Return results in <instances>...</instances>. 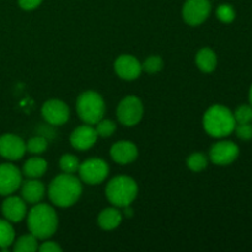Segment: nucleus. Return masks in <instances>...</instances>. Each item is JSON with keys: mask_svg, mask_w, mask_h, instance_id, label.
<instances>
[{"mask_svg": "<svg viewBox=\"0 0 252 252\" xmlns=\"http://www.w3.org/2000/svg\"><path fill=\"white\" fill-rule=\"evenodd\" d=\"M110 154L113 161L120 165H127L135 161L138 158V148L129 140H120L112 145Z\"/></svg>", "mask_w": 252, "mask_h": 252, "instance_id": "nucleus-16", "label": "nucleus"}, {"mask_svg": "<svg viewBox=\"0 0 252 252\" xmlns=\"http://www.w3.org/2000/svg\"><path fill=\"white\" fill-rule=\"evenodd\" d=\"M142 64L130 54H122L115 62V71L123 80H135L142 74Z\"/></svg>", "mask_w": 252, "mask_h": 252, "instance_id": "nucleus-13", "label": "nucleus"}, {"mask_svg": "<svg viewBox=\"0 0 252 252\" xmlns=\"http://www.w3.org/2000/svg\"><path fill=\"white\" fill-rule=\"evenodd\" d=\"M217 54L211 48L199 49L196 56V64L198 69L203 73H212L217 68Z\"/></svg>", "mask_w": 252, "mask_h": 252, "instance_id": "nucleus-19", "label": "nucleus"}, {"mask_svg": "<svg viewBox=\"0 0 252 252\" xmlns=\"http://www.w3.org/2000/svg\"><path fill=\"white\" fill-rule=\"evenodd\" d=\"M21 197L26 203L37 204L43 199L46 187L38 179H30L21 184Z\"/></svg>", "mask_w": 252, "mask_h": 252, "instance_id": "nucleus-17", "label": "nucleus"}, {"mask_svg": "<svg viewBox=\"0 0 252 252\" xmlns=\"http://www.w3.org/2000/svg\"><path fill=\"white\" fill-rule=\"evenodd\" d=\"M22 184L21 171L14 164H0V196H10Z\"/></svg>", "mask_w": 252, "mask_h": 252, "instance_id": "nucleus-10", "label": "nucleus"}, {"mask_svg": "<svg viewBox=\"0 0 252 252\" xmlns=\"http://www.w3.org/2000/svg\"><path fill=\"white\" fill-rule=\"evenodd\" d=\"M164 66V61H162L161 57L159 56H150L148 57L144 61V63L142 64L143 70L147 71L148 74H157Z\"/></svg>", "mask_w": 252, "mask_h": 252, "instance_id": "nucleus-25", "label": "nucleus"}, {"mask_svg": "<svg viewBox=\"0 0 252 252\" xmlns=\"http://www.w3.org/2000/svg\"><path fill=\"white\" fill-rule=\"evenodd\" d=\"M122 221V214L116 208H106L98 214L97 223L103 230H113L120 226Z\"/></svg>", "mask_w": 252, "mask_h": 252, "instance_id": "nucleus-18", "label": "nucleus"}, {"mask_svg": "<svg viewBox=\"0 0 252 252\" xmlns=\"http://www.w3.org/2000/svg\"><path fill=\"white\" fill-rule=\"evenodd\" d=\"M96 133L101 138H108L115 133L116 123L112 120H100L96 123Z\"/></svg>", "mask_w": 252, "mask_h": 252, "instance_id": "nucleus-27", "label": "nucleus"}, {"mask_svg": "<svg viewBox=\"0 0 252 252\" xmlns=\"http://www.w3.org/2000/svg\"><path fill=\"white\" fill-rule=\"evenodd\" d=\"M249 101H250V105L252 106V85L250 86V90H249Z\"/></svg>", "mask_w": 252, "mask_h": 252, "instance_id": "nucleus-33", "label": "nucleus"}, {"mask_svg": "<svg viewBox=\"0 0 252 252\" xmlns=\"http://www.w3.org/2000/svg\"><path fill=\"white\" fill-rule=\"evenodd\" d=\"M207 165H208V159L203 153H193L187 159V166L193 172L203 171Z\"/></svg>", "mask_w": 252, "mask_h": 252, "instance_id": "nucleus-23", "label": "nucleus"}, {"mask_svg": "<svg viewBox=\"0 0 252 252\" xmlns=\"http://www.w3.org/2000/svg\"><path fill=\"white\" fill-rule=\"evenodd\" d=\"M98 135L91 125H84L75 128L70 134V144L76 150H88L95 145Z\"/></svg>", "mask_w": 252, "mask_h": 252, "instance_id": "nucleus-15", "label": "nucleus"}, {"mask_svg": "<svg viewBox=\"0 0 252 252\" xmlns=\"http://www.w3.org/2000/svg\"><path fill=\"white\" fill-rule=\"evenodd\" d=\"M105 111V101L96 91H84L76 100V112L80 120L86 125H96L103 118Z\"/></svg>", "mask_w": 252, "mask_h": 252, "instance_id": "nucleus-5", "label": "nucleus"}, {"mask_svg": "<svg viewBox=\"0 0 252 252\" xmlns=\"http://www.w3.org/2000/svg\"><path fill=\"white\" fill-rule=\"evenodd\" d=\"M38 250L41 252H61L62 248L54 241H44L41 246H38Z\"/></svg>", "mask_w": 252, "mask_h": 252, "instance_id": "nucleus-31", "label": "nucleus"}, {"mask_svg": "<svg viewBox=\"0 0 252 252\" xmlns=\"http://www.w3.org/2000/svg\"><path fill=\"white\" fill-rule=\"evenodd\" d=\"M108 167L107 162L98 158H93L81 162L79 166V175L80 179L88 185H98L106 180L108 176Z\"/></svg>", "mask_w": 252, "mask_h": 252, "instance_id": "nucleus-7", "label": "nucleus"}, {"mask_svg": "<svg viewBox=\"0 0 252 252\" xmlns=\"http://www.w3.org/2000/svg\"><path fill=\"white\" fill-rule=\"evenodd\" d=\"M26 153V143L15 134H2L0 137V157L10 161L20 160Z\"/></svg>", "mask_w": 252, "mask_h": 252, "instance_id": "nucleus-12", "label": "nucleus"}, {"mask_svg": "<svg viewBox=\"0 0 252 252\" xmlns=\"http://www.w3.org/2000/svg\"><path fill=\"white\" fill-rule=\"evenodd\" d=\"M236 126L234 113L223 105H213L203 116L204 130L213 138H225L234 132Z\"/></svg>", "mask_w": 252, "mask_h": 252, "instance_id": "nucleus-3", "label": "nucleus"}, {"mask_svg": "<svg viewBox=\"0 0 252 252\" xmlns=\"http://www.w3.org/2000/svg\"><path fill=\"white\" fill-rule=\"evenodd\" d=\"M138 196V185L132 177L117 176L106 186V197L115 207L125 208L130 206Z\"/></svg>", "mask_w": 252, "mask_h": 252, "instance_id": "nucleus-4", "label": "nucleus"}, {"mask_svg": "<svg viewBox=\"0 0 252 252\" xmlns=\"http://www.w3.org/2000/svg\"><path fill=\"white\" fill-rule=\"evenodd\" d=\"M211 11L209 0H187L182 7V17L189 26H198L208 19Z\"/></svg>", "mask_w": 252, "mask_h": 252, "instance_id": "nucleus-8", "label": "nucleus"}, {"mask_svg": "<svg viewBox=\"0 0 252 252\" xmlns=\"http://www.w3.org/2000/svg\"><path fill=\"white\" fill-rule=\"evenodd\" d=\"M27 226L32 235L38 240H47L57 231L58 217L51 206L44 203L33 204L27 214Z\"/></svg>", "mask_w": 252, "mask_h": 252, "instance_id": "nucleus-2", "label": "nucleus"}, {"mask_svg": "<svg viewBox=\"0 0 252 252\" xmlns=\"http://www.w3.org/2000/svg\"><path fill=\"white\" fill-rule=\"evenodd\" d=\"M48 147V142L43 137H33L26 143V150L31 154H41Z\"/></svg>", "mask_w": 252, "mask_h": 252, "instance_id": "nucleus-28", "label": "nucleus"}, {"mask_svg": "<svg viewBox=\"0 0 252 252\" xmlns=\"http://www.w3.org/2000/svg\"><path fill=\"white\" fill-rule=\"evenodd\" d=\"M80 162L76 157L71 154H64L59 160V167L65 174H75L79 170Z\"/></svg>", "mask_w": 252, "mask_h": 252, "instance_id": "nucleus-24", "label": "nucleus"}, {"mask_svg": "<svg viewBox=\"0 0 252 252\" xmlns=\"http://www.w3.org/2000/svg\"><path fill=\"white\" fill-rule=\"evenodd\" d=\"M236 137L241 140L252 139V123H236L235 126Z\"/></svg>", "mask_w": 252, "mask_h": 252, "instance_id": "nucleus-30", "label": "nucleus"}, {"mask_svg": "<svg viewBox=\"0 0 252 252\" xmlns=\"http://www.w3.org/2000/svg\"><path fill=\"white\" fill-rule=\"evenodd\" d=\"M144 107L137 96H127L120 102L117 107V118L126 127L138 125L143 118Z\"/></svg>", "mask_w": 252, "mask_h": 252, "instance_id": "nucleus-6", "label": "nucleus"}, {"mask_svg": "<svg viewBox=\"0 0 252 252\" xmlns=\"http://www.w3.org/2000/svg\"><path fill=\"white\" fill-rule=\"evenodd\" d=\"M236 123H252V106L241 105L234 112Z\"/></svg>", "mask_w": 252, "mask_h": 252, "instance_id": "nucleus-29", "label": "nucleus"}, {"mask_svg": "<svg viewBox=\"0 0 252 252\" xmlns=\"http://www.w3.org/2000/svg\"><path fill=\"white\" fill-rule=\"evenodd\" d=\"M1 212L4 218L9 220L10 223H19L27 216L26 202L22 199V197H16L10 194L2 202Z\"/></svg>", "mask_w": 252, "mask_h": 252, "instance_id": "nucleus-14", "label": "nucleus"}, {"mask_svg": "<svg viewBox=\"0 0 252 252\" xmlns=\"http://www.w3.org/2000/svg\"><path fill=\"white\" fill-rule=\"evenodd\" d=\"M38 239L31 233L27 235H22L14 241L15 252H34L38 250Z\"/></svg>", "mask_w": 252, "mask_h": 252, "instance_id": "nucleus-21", "label": "nucleus"}, {"mask_svg": "<svg viewBox=\"0 0 252 252\" xmlns=\"http://www.w3.org/2000/svg\"><path fill=\"white\" fill-rule=\"evenodd\" d=\"M239 147L234 142L229 140H221L216 143L209 150V159L213 164L218 166H226L230 165L238 159L239 157Z\"/></svg>", "mask_w": 252, "mask_h": 252, "instance_id": "nucleus-9", "label": "nucleus"}, {"mask_svg": "<svg viewBox=\"0 0 252 252\" xmlns=\"http://www.w3.org/2000/svg\"><path fill=\"white\" fill-rule=\"evenodd\" d=\"M17 1H19V5L21 9L30 11V10H33L36 7H38L43 0H17Z\"/></svg>", "mask_w": 252, "mask_h": 252, "instance_id": "nucleus-32", "label": "nucleus"}, {"mask_svg": "<svg viewBox=\"0 0 252 252\" xmlns=\"http://www.w3.org/2000/svg\"><path fill=\"white\" fill-rule=\"evenodd\" d=\"M216 15L218 17V20H220L221 22H224V24H230V22H233L235 20L236 12L231 5L221 4L217 7Z\"/></svg>", "mask_w": 252, "mask_h": 252, "instance_id": "nucleus-26", "label": "nucleus"}, {"mask_svg": "<svg viewBox=\"0 0 252 252\" xmlns=\"http://www.w3.org/2000/svg\"><path fill=\"white\" fill-rule=\"evenodd\" d=\"M47 167H48V165H47L46 160L39 157H34L25 162L22 172L29 179H39L47 171Z\"/></svg>", "mask_w": 252, "mask_h": 252, "instance_id": "nucleus-20", "label": "nucleus"}, {"mask_svg": "<svg viewBox=\"0 0 252 252\" xmlns=\"http://www.w3.org/2000/svg\"><path fill=\"white\" fill-rule=\"evenodd\" d=\"M83 193L80 180L73 174H62L52 180L48 187V197L54 206L69 208L74 206Z\"/></svg>", "mask_w": 252, "mask_h": 252, "instance_id": "nucleus-1", "label": "nucleus"}, {"mask_svg": "<svg viewBox=\"0 0 252 252\" xmlns=\"http://www.w3.org/2000/svg\"><path fill=\"white\" fill-rule=\"evenodd\" d=\"M42 116L49 125L62 126L68 122L70 117V110L63 101L48 100L42 106Z\"/></svg>", "mask_w": 252, "mask_h": 252, "instance_id": "nucleus-11", "label": "nucleus"}, {"mask_svg": "<svg viewBox=\"0 0 252 252\" xmlns=\"http://www.w3.org/2000/svg\"><path fill=\"white\" fill-rule=\"evenodd\" d=\"M15 241V230L6 219H0V249L10 248Z\"/></svg>", "mask_w": 252, "mask_h": 252, "instance_id": "nucleus-22", "label": "nucleus"}]
</instances>
